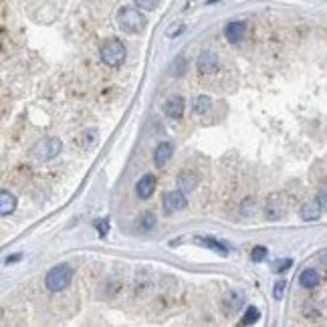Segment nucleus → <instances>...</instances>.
Here are the masks:
<instances>
[{"instance_id": "nucleus-26", "label": "nucleus", "mask_w": 327, "mask_h": 327, "mask_svg": "<svg viewBox=\"0 0 327 327\" xmlns=\"http://www.w3.org/2000/svg\"><path fill=\"white\" fill-rule=\"evenodd\" d=\"M291 264H293V259H281V261H277V262L273 264V269H275L277 273H283V271L289 269Z\"/></svg>"}, {"instance_id": "nucleus-11", "label": "nucleus", "mask_w": 327, "mask_h": 327, "mask_svg": "<svg viewBox=\"0 0 327 327\" xmlns=\"http://www.w3.org/2000/svg\"><path fill=\"white\" fill-rule=\"evenodd\" d=\"M224 37L228 43H241L245 37V22H230L224 28Z\"/></svg>"}, {"instance_id": "nucleus-19", "label": "nucleus", "mask_w": 327, "mask_h": 327, "mask_svg": "<svg viewBox=\"0 0 327 327\" xmlns=\"http://www.w3.org/2000/svg\"><path fill=\"white\" fill-rule=\"evenodd\" d=\"M194 113H198V115H202V113H206L208 109L212 107V99L208 97V95H198L196 99H194Z\"/></svg>"}, {"instance_id": "nucleus-20", "label": "nucleus", "mask_w": 327, "mask_h": 327, "mask_svg": "<svg viewBox=\"0 0 327 327\" xmlns=\"http://www.w3.org/2000/svg\"><path fill=\"white\" fill-rule=\"evenodd\" d=\"M156 226V214L154 212H143L139 216V228L141 230H152Z\"/></svg>"}, {"instance_id": "nucleus-22", "label": "nucleus", "mask_w": 327, "mask_h": 327, "mask_svg": "<svg viewBox=\"0 0 327 327\" xmlns=\"http://www.w3.org/2000/svg\"><path fill=\"white\" fill-rule=\"evenodd\" d=\"M133 4L139 8V10H156L160 0H133Z\"/></svg>"}, {"instance_id": "nucleus-16", "label": "nucleus", "mask_w": 327, "mask_h": 327, "mask_svg": "<svg viewBox=\"0 0 327 327\" xmlns=\"http://www.w3.org/2000/svg\"><path fill=\"white\" fill-rule=\"evenodd\" d=\"M299 283H301V287H305V289H313V287L319 285V273H317L315 269H305V271L301 273V277H299Z\"/></svg>"}, {"instance_id": "nucleus-23", "label": "nucleus", "mask_w": 327, "mask_h": 327, "mask_svg": "<svg viewBox=\"0 0 327 327\" xmlns=\"http://www.w3.org/2000/svg\"><path fill=\"white\" fill-rule=\"evenodd\" d=\"M266 255H269V251H266L264 247H255V249L251 251V259H253V262H261V261H264Z\"/></svg>"}, {"instance_id": "nucleus-1", "label": "nucleus", "mask_w": 327, "mask_h": 327, "mask_svg": "<svg viewBox=\"0 0 327 327\" xmlns=\"http://www.w3.org/2000/svg\"><path fill=\"white\" fill-rule=\"evenodd\" d=\"M117 24H120L122 31L130 33V35H139L143 28H145L147 20H145V16H143L137 8L124 6V8L120 10V14H117Z\"/></svg>"}, {"instance_id": "nucleus-12", "label": "nucleus", "mask_w": 327, "mask_h": 327, "mask_svg": "<svg viewBox=\"0 0 327 327\" xmlns=\"http://www.w3.org/2000/svg\"><path fill=\"white\" fill-rule=\"evenodd\" d=\"M198 186V176L190 170H184L180 172V176H178V188H180L182 192H190Z\"/></svg>"}, {"instance_id": "nucleus-3", "label": "nucleus", "mask_w": 327, "mask_h": 327, "mask_svg": "<svg viewBox=\"0 0 327 327\" xmlns=\"http://www.w3.org/2000/svg\"><path fill=\"white\" fill-rule=\"evenodd\" d=\"M71 279H73V269L69 264H57L47 273V279H45V285L49 291L57 293V291H63L71 285Z\"/></svg>"}, {"instance_id": "nucleus-17", "label": "nucleus", "mask_w": 327, "mask_h": 327, "mask_svg": "<svg viewBox=\"0 0 327 327\" xmlns=\"http://www.w3.org/2000/svg\"><path fill=\"white\" fill-rule=\"evenodd\" d=\"M97 141H99V133H97L95 130H87V131H83L81 137H79V143H81L83 150H91V147L97 145Z\"/></svg>"}, {"instance_id": "nucleus-13", "label": "nucleus", "mask_w": 327, "mask_h": 327, "mask_svg": "<svg viewBox=\"0 0 327 327\" xmlns=\"http://www.w3.org/2000/svg\"><path fill=\"white\" fill-rule=\"evenodd\" d=\"M321 204L315 200V202H307V204H303L301 206V218L305 220V222H315V220H319V216H321Z\"/></svg>"}, {"instance_id": "nucleus-25", "label": "nucleus", "mask_w": 327, "mask_h": 327, "mask_svg": "<svg viewBox=\"0 0 327 327\" xmlns=\"http://www.w3.org/2000/svg\"><path fill=\"white\" fill-rule=\"evenodd\" d=\"M95 228L99 230V236H101V239H105L107 232H109V222H107L105 218H99V220H95Z\"/></svg>"}, {"instance_id": "nucleus-7", "label": "nucleus", "mask_w": 327, "mask_h": 327, "mask_svg": "<svg viewBox=\"0 0 327 327\" xmlns=\"http://www.w3.org/2000/svg\"><path fill=\"white\" fill-rule=\"evenodd\" d=\"M216 69H218V57H216V53H212V51L200 53V57H198V71L202 75H210Z\"/></svg>"}, {"instance_id": "nucleus-10", "label": "nucleus", "mask_w": 327, "mask_h": 327, "mask_svg": "<svg viewBox=\"0 0 327 327\" xmlns=\"http://www.w3.org/2000/svg\"><path fill=\"white\" fill-rule=\"evenodd\" d=\"M172 154H174L172 143L170 141H162L156 147V152H154V164H156V168H164L172 160Z\"/></svg>"}, {"instance_id": "nucleus-6", "label": "nucleus", "mask_w": 327, "mask_h": 327, "mask_svg": "<svg viewBox=\"0 0 327 327\" xmlns=\"http://www.w3.org/2000/svg\"><path fill=\"white\" fill-rule=\"evenodd\" d=\"M162 204H164V212L166 214H174V212L184 210V208L188 206V200H186L182 190H174V192H166L164 194Z\"/></svg>"}, {"instance_id": "nucleus-24", "label": "nucleus", "mask_w": 327, "mask_h": 327, "mask_svg": "<svg viewBox=\"0 0 327 327\" xmlns=\"http://www.w3.org/2000/svg\"><path fill=\"white\" fill-rule=\"evenodd\" d=\"M285 287H287L285 281H277V283H275V287H273V299H275V301H281V299H283Z\"/></svg>"}, {"instance_id": "nucleus-9", "label": "nucleus", "mask_w": 327, "mask_h": 327, "mask_svg": "<svg viewBox=\"0 0 327 327\" xmlns=\"http://www.w3.org/2000/svg\"><path fill=\"white\" fill-rule=\"evenodd\" d=\"M184 107H186V103H184L182 97L172 95V97L164 103V113H166L168 117H172V120H180V117L184 115Z\"/></svg>"}, {"instance_id": "nucleus-4", "label": "nucleus", "mask_w": 327, "mask_h": 327, "mask_svg": "<svg viewBox=\"0 0 327 327\" xmlns=\"http://www.w3.org/2000/svg\"><path fill=\"white\" fill-rule=\"evenodd\" d=\"M61 150H63L61 139H59V137H47V139H43V141H39L35 145L33 154H35L37 160H45L47 162V160H53L55 156L61 154Z\"/></svg>"}, {"instance_id": "nucleus-5", "label": "nucleus", "mask_w": 327, "mask_h": 327, "mask_svg": "<svg viewBox=\"0 0 327 327\" xmlns=\"http://www.w3.org/2000/svg\"><path fill=\"white\" fill-rule=\"evenodd\" d=\"M264 212L269 220H281L289 212V204H287L285 194H271L269 200H266Z\"/></svg>"}, {"instance_id": "nucleus-27", "label": "nucleus", "mask_w": 327, "mask_h": 327, "mask_svg": "<svg viewBox=\"0 0 327 327\" xmlns=\"http://www.w3.org/2000/svg\"><path fill=\"white\" fill-rule=\"evenodd\" d=\"M317 202L321 204L323 210H327V186H323V188L317 192Z\"/></svg>"}, {"instance_id": "nucleus-8", "label": "nucleus", "mask_w": 327, "mask_h": 327, "mask_svg": "<svg viewBox=\"0 0 327 327\" xmlns=\"http://www.w3.org/2000/svg\"><path fill=\"white\" fill-rule=\"evenodd\" d=\"M154 190H156V176L154 174H145V176H141L139 178V182H137V186H135V192H137V196L141 198V200H147L152 194H154Z\"/></svg>"}, {"instance_id": "nucleus-15", "label": "nucleus", "mask_w": 327, "mask_h": 327, "mask_svg": "<svg viewBox=\"0 0 327 327\" xmlns=\"http://www.w3.org/2000/svg\"><path fill=\"white\" fill-rule=\"evenodd\" d=\"M243 305H245V295H243L241 291H239V293L232 291V293L228 295V299L224 301V311H226L228 315H234Z\"/></svg>"}, {"instance_id": "nucleus-2", "label": "nucleus", "mask_w": 327, "mask_h": 327, "mask_svg": "<svg viewBox=\"0 0 327 327\" xmlns=\"http://www.w3.org/2000/svg\"><path fill=\"white\" fill-rule=\"evenodd\" d=\"M99 57L101 61L107 65V67H120L126 57H128V51H126V45L117 39H111V41H105L101 45V51H99Z\"/></svg>"}, {"instance_id": "nucleus-14", "label": "nucleus", "mask_w": 327, "mask_h": 327, "mask_svg": "<svg viewBox=\"0 0 327 327\" xmlns=\"http://www.w3.org/2000/svg\"><path fill=\"white\" fill-rule=\"evenodd\" d=\"M14 208H16V196L10 194L8 190H2V194H0V214L10 216L14 212Z\"/></svg>"}, {"instance_id": "nucleus-18", "label": "nucleus", "mask_w": 327, "mask_h": 327, "mask_svg": "<svg viewBox=\"0 0 327 327\" xmlns=\"http://www.w3.org/2000/svg\"><path fill=\"white\" fill-rule=\"evenodd\" d=\"M198 243H202L204 247H208V249H214L218 255H222V257H226L228 255V249H226V245L224 243H220V241H216V239H212V236H206V239H198Z\"/></svg>"}, {"instance_id": "nucleus-21", "label": "nucleus", "mask_w": 327, "mask_h": 327, "mask_svg": "<svg viewBox=\"0 0 327 327\" xmlns=\"http://www.w3.org/2000/svg\"><path fill=\"white\" fill-rule=\"evenodd\" d=\"M259 317H261V311H259L257 307H249V309H247V313H245V317L241 319V323H243V325L257 323V321H259Z\"/></svg>"}]
</instances>
